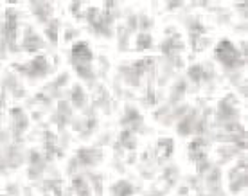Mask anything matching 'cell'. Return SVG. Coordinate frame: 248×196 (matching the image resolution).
Masks as SVG:
<instances>
[{
  "label": "cell",
  "mask_w": 248,
  "mask_h": 196,
  "mask_svg": "<svg viewBox=\"0 0 248 196\" xmlns=\"http://www.w3.org/2000/svg\"><path fill=\"white\" fill-rule=\"evenodd\" d=\"M216 56L225 63V65H234L236 62H239V54H237L236 47L230 42H221L216 47Z\"/></svg>",
  "instance_id": "1"
},
{
  "label": "cell",
  "mask_w": 248,
  "mask_h": 196,
  "mask_svg": "<svg viewBox=\"0 0 248 196\" xmlns=\"http://www.w3.org/2000/svg\"><path fill=\"white\" fill-rule=\"evenodd\" d=\"M72 56H74V60L78 63H88L90 62V58H92L90 49H88L85 43H78V45H74V49H72Z\"/></svg>",
  "instance_id": "2"
}]
</instances>
